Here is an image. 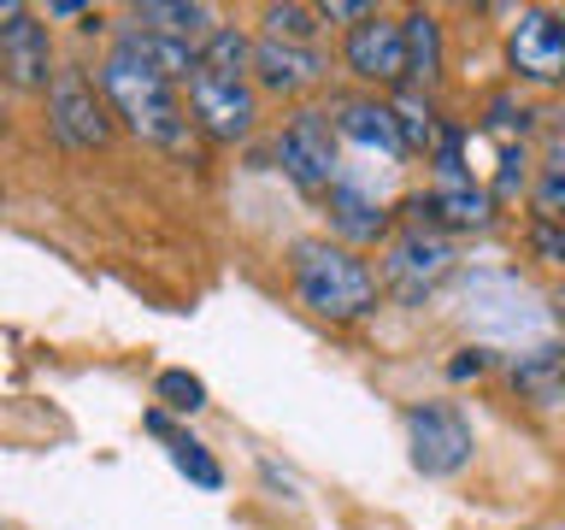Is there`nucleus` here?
Wrapping results in <instances>:
<instances>
[{"instance_id":"obj_1","label":"nucleus","mask_w":565,"mask_h":530,"mask_svg":"<svg viewBox=\"0 0 565 530\" xmlns=\"http://www.w3.org/2000/svg\"><path fill=\"white\" fill-rule=\"evenodd\" d=\"M289 283H295L300 307L330 318V325H348V318H365L377 307V272L353 247L330 242V236L289 247Z\"/></svg>"},{"instance_id":"obj_2","label":"nucleus","mask_w":565,"mask_h":530,"mask_svg":"<svg viewBox=\"0 0 565 530\" xmlns=\"http://www.w3.org/2000/svg\"><path fill=\"white\" fill-rule=\"evenodd\" d=\"M95 77H100V95H106V106H113V118L124 130H136L141 141H153V148H166V153L189 148L194 118H189V106L177 100L171 83H159L153 71H141L136 60H124V53H106Z\"/></svg>"},{"instance_id":"obj_3","label":"nucleus","mask_w":565,"mask_h":530,"mask_svg":"<svg viewBox=\"0 0 565 530\" xmlns=\"http://www.w3.org/2000/svg\"><path fill=\"white\" fill-rule=\"evenodd\" d=\"M47 130L65 148H106L113 141V106L100 95V77H88V65H60L47 88Z\"/></svg>"},{"instance_id":"obj_4","label":"nucleus","mask_w":565,"mask_h":530,"mask_svg":"<svg viewBox=\"0 0 565 530\" xmlns=\"http://www.w3.org/2000/svg\"><path fill=\"white\" fill-rule=\"evenodd\" d=\"M335 124L318 106H300V113L277 130V166L295 177L307 194H330L342 183V153H335Z\"/></svg>"},{"instance_id":"obj_5","label":"nucleus","mask_w":565,"mask_h":530,"mask_svg":"<svg viewBox=\"0 0 565 530\" xmlns=\"http://www.w3.org/2000/svg\"><path fill=\"white\" fill-rule=\"evenodd\" d=\"M406 442H413V466L424 477H454V471H466L471 454H477L471 418L459 413L454 401H418V406H406Z\"/></svg>"},{"instance_id":"obj_6","label":"nucleus","mask_w":565,"mask_h":530,"mask_svg":"<svg viewBox=\"0 0 565 530\" xmlns=\"http://www.w3.org/2000/svg\"><path fill=\"white\" fill-rule=\"evenodd\" d=\"M189 118L212 141H247L259 130V88L218 77V71H194L189 77Z\"/></svg>"},{"instance_id":"obj_7","label":"nucleus","mask_w":565,"mask_h":530,"mask_svg":"<svg viewBox=\"0 0 565 530\" xmlns=\"http://www.w3.org/2000/svg\"><path fill=\"white\" fill-rule=\"evenodd\" d=\"M507 65L524 83H565V18L547 7H524L519 24L507 30Z\"/></svg>"},{"instance_id":"obj_8","label":"nucleus","mask_w":565,"mask_h":530,"mask_svg":"<svg viewBox=\"0 0 565 530\" xmlns=\"http://www.w3.org/2000/svg\"><path fill=\"white\" fill-rule=\"evenodd\" d=\"M448 272H454V247L430 236V230H401L383 247V283L401 300H424Z\"/></svg>"},{"instance_id":"obj_9","label":"nucleus","mask_w":565,"mask_h":530,"mask_svg":"<svg viewBox=\"0 0 565 530\" xmlns=\"http://www.w3.org/2000/svg\"><path fill=\"white\" fill-rule=\"evenodd\" d=\"M342 65L371 88H395L406 83V30L388 12H371L365 24H353L342 35Z\"/></svg>"},{"instance_id":"obj_10","label":"nucleus","mask_w":565,"mask_h":530,"mask_svg":"<svg viewBox=\"0 0 565 530\" xmlns=\"http://www.w3.org/2000/svg\"><path fill=\"white\" fill-rule=\"evenodd\" d=\"M494 219V201L489 189H477L471 177H459V183H436L430 194H406L401 201V224L406 230H489Z\"/></svg>"},{"instance_id":"obj_11","label":"nucleus","mask_w":565,"mask_h":530,"mask_svg":"<svg viewBox=\"0 0 565 530\" xmlns=\"http://www.w3.org/2000/svg\"><path fill=\"white\" fill-rule=\"evenodd\" d=\"M53 35H47V24L35 18L30 7L12 18L7 30H0V77H7L12 88H53Z\"/></svg>"},{"instance_id":"obj_12","label":"nucleus","mask_w":565,"mask_h":530,"mask_svg":"<svg viewBox=\"0 0 565 530\" xmlns=\"http://www.w3.org/2000/svg\"><path fill=\"white\" fill-rule=\"evenodd\" d=\"M330 60L318 47H300V42H271V35H259L254 47V88L259 95H300V88L324 83Z\"/></svg>"},{"instance_id":"obj_13","label":"nucleus","mask_w":565,"mask_h":530,"mask_svg":"<svg viewBox=\"0 0 565 530\" xmlns=\"http://www.w3.org/2000/svg\"><path fill=\"white\" fill-rule=\"evenodd\" d=\"M113 53H124V60H136L141 71H153L159 83H189L194 71H201V47L194 42H177V35H159V30H136V24H124L118 30V42Z\"/></svg>"},{"instance_id":"obj_14","label":"nucleus","mask_w":565,"mask_h":530,"mask_svg":"<svg viewBox=\"0 0 565 530\" xmlns=\"http://www.w3.org/2000/svg\"><path fill=\"white\" fill-rule=\"evenodd\" d=\"M324 212H330V230L342 236V247H371V242H388V212L377 194L353 189V183H335L324 194Z\"/></svg>"},{"instance_id":"obj_15","label":"nucleus","mask_w":565,"mask_h":530,"mask_svg":"<svg viewBox=\"0 0 565 530\" xmlns=\"http://www.w3.org/2000/svg\"><path fill=\"white\" fill-rule=\"evenodd\" d=\"M330 124L342 141H353V148L383 153V159H406V141H401V124H395V106L388 100H342Z\"/></svg>"},{"instance_id":"obj_16","label":"nucleus","mask_w":565,"mask_h":530,"mask_svg":"<svg viewBox=\"0 0 565 530\" xmlns=\"http://www.w3.org/2000/svg\"><path fill=\"white\" fill-rule=\"evenodd\" d=\"M406 30V83H413V95H430L441 83V71H448V42H441V18L430 7H413L401 18Z\"/></svg>"},{"instance_id":"obj_17","label":"nucleus","mask_w":565,"mask_h":530,"mask_svg":"<svg viewBox=\"0 0 565 530\" xmlns=\"http://www.w3.org/2000/svg\"><path fill=\"white\" fill-rule=\"evenodd\" d=\"M130 24L177 35V42H206L218 30V12L201 7V0H141V7H130Z\"/></svg>"},{"instance_id":"obj_18","label":"nucleus","mask_w":565,"mask_h":530,"mask_svg":"<svg viewBox=\"0 0 565 530\" xmlns=\"http://www.w3.org/2000/svg\"><path fill=\"white\" fill-rule=\"evenodd\" d=\"M254 35H247L242 24H218L201 42V71H218V77H236L247 83V71H254Z\"/></svg>"},{"instance_id":"obj_19","label":"nucleus","mask_w":565,"mask_h":530,"mask_svg":"<svg viewBox=\"0 0 565 530\" xmlns=\"http://www.w3.org/2000/svg\"><path fill=\"white\" fill-rule=\"evenodd\" d=\"M388 106H395V124H401L406 153H436V141H441V130H448V124L436 118L430 95H395Z\"/></svg>"},{"instance_id":"obj_20","label":"nucleus","mask_w":565,"mask_h":530,"mask_svg":"<svg viewBox=\"0 0 565 530\" xmlns=\"http://www.w3.org/2000/svg\"><path fill=\"white\" fill-rule=\"evenodd\" d=\"M259 24L271 42H300V47H312V35L324 30V18H318V7H300V0H282V7H265L259 12Z\"/></svg>"},{"instance_id":"obj_21","label":"nucleus","mask_w":565,"mask_h":530,"mask_svg":"<svg viewBox=\"0 0 565 530\" xmlns=\"http://www.w3.org/2000/svg\"><path fill=\"white\" fill-rule=\"evenodd\" d=\"M530 206H536V219H565V141L536 166V183H530Z\"/></svg>"},{"instance_id":"obj_22","label":"nucleus","mask_w":565,"mask_h":530,"mask_svg":"<svg viewBox=\"0 0 565 530\" xmlns=\"http://www.w3.org/2000/svg\"><path fill=\"white\" fill-rule=\"evenodd\" d=\"M512 383H519L524 395L547 401V395H559V389H565V360H559L554 348H536L530 360H519V371H512Z\"/></svg>"},{"instance_id":"obj_23","label":"nucleus","mask_w":565,"mask_h":530,"mask_svg":"<svg viewBox=\"0 0 565 530\" xmlns=\"http://www.w3.org/2000/svg\"><path fill=\"white\" fill-rule=\"evenodd\" d=\"M171 466L183 471L189 484H201V489H224V466L194 436H171Z\"/></svg>"},{"instance_id":"obj_24","label":"nucleus","mask_w":565,"mask_h":530,"mask_svg":"<svg viewBox=\"0 0 565 530\" xmlns=\"http://www.w3.org/2000/svg\"><path fill=\"white\" fill-rule=\"evenodd\" d=\"M153 395L171 406V413H201L206 406V383L194 371H159L153 378Z\"/></svg>"},{"instance_id":"obj_25","label":"nucleus","mask_w":565,"mask_h":530,"mask_svg":"<svg viewBox=\"0 0 565 530\" xmlns=\"http://www.w3.org/2000/svg\"><path fill=\"white\" fill-rule=\"evenodd\" d=\"M530 183H536V177H530V153H524V148H507V153H501V171H494L489 201H494V206H512L519 194H530Z\"/></svg>"},{"instance_id":"obj_26","label":"nucleus","mask_w":565,"mask_h":530,"mask_svg":"<svg viewBox=\"0 0 565 530\" xmlns=\"http://www.w3.org/2000/svg\"><path fill=\"white\" fill-rule=\"evenodd\" d=\"M530 247H536L547 265H565V224L559 219H536L530 224Z\"/></svg>"},{"instance_id":"obj_27","label":"nucleus","mask_w":565,"mask_h":530,"mask_svg":"<svg viewBox=\"0 0 565 530\" xmlns=\"http://www.w3.org/2000/svg\"><path fill=\"white\" fill-rule=\"evenodd\" d=\"M371 12H377V7H371V0H324V7H318V18H324V24H365V18Z\"/></svg>"},{"instance_id":"obj_28","label":"nucleus","mask_w":565,"mask_h":530,"mask_svg":"<svg viewBox=\"0 0 565 530\" xmlns=\"http://www.w3.org/2000/svg\"><path fill=\"white\" fill-rule=\"evenodd\" d=\"M483 371H489V353H483V348H459L454 360H448V378H454V383H466V378H483Z\"/></svg>"},{"instance_id":"obj_29","label":"nucleus","mask_w":565,"mask_h":530,"mask_svg":"<svg viewBox=\"0 0 565 530\" xmlns=\"http://www.w3.org/2000/svg\"><path fill=\"white\" fill-rule=\"evenodd\" d=\"M0 83H7V77H0Z\"/></svg>"},{"instance_id":"obj_30","label":"nucleus","mask_w":565,"mask_h":530,"mask_svg":"<svg viewBox=\"0 0 565 530\" xmlns=\"http://www.w3.org/2000/svg\"><path fill=\"white\" fill-rule=\"evenodd\" d=\"M559 224H565V219H559Z\"/></svg>"}]
</instances>
